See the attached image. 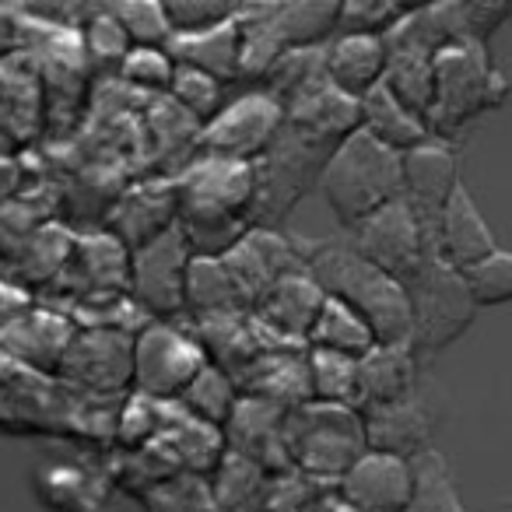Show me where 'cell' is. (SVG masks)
Listing matches in <instances>:
<instances>
[{"label":"cell","instance_id":"5bb4252c","mask_svg":"<svg viewBox=\"0 0 512 512\" xmlns=\"http://www.w3.org/2000/svg\"><path fill=\"white\" fill-rule=\"evenodd\" d=\"M225 267L235 274L249 302H260L281 278L295 271H306V253L299 239H288L278 228H249L239 239V246L228 256H221Z\"/></svg>","mask_w":512,"mask_h":512},{"label":"cell","instance_id":"b9f144b4","mask_svg":"<svg viewBox=\"0 0 512 512\" xmlns=\"http://www.w3.org/2000/svg\"><path fill=\"white\" fill-rule=\"evenodd\" d=\"M470 285V295L481 309L509 306L512 302V249H498L484 264L463 274Z\"/></svg>","mask_w":512,"mask_h":512},{"label":"cell","instance_id":"74e56055","mask_svg":"<svg viewBox=\"0 0 512 512\" xmlns=\"http://www.w3.org/2000/svg\"><path fill=\"white\" fill-rule=\"evenodd\" d=\"M116 22L123 25L130 46L134 50H169L172 43V25L165 15V4H151V0H130V4H109Z\"/></svg>","mask_w":512,"mask_h":512},{"label":"cell","instance_id":"7402d4cb","mask_svg":"<svg viewBox=\"0 0 512 512\" xmlns=\"http://www.w3.org/2000/svg\"><path fill=\"white\" fill-rule=\"evenodd\" d=\"M386 64L390 50L379 36H334L323 46V78L355 102L383 85Z\"/></svg>","mask_w":512,"mask_h":512},{"label":"cell","instance_id":"9c48e42d","mask_svg":"<svg viewBox=\"0 0 512 512\" xmlns=\"http://www.w3.org/2000/svg\"><path fill=\"white\" fill-rule=\"evenodd\" d=\"M57 379L88 400L127 397L134 383V337L113 330H78Z\"/></svg>","mask_w":512,"mask_h":512},{"label":"cell","instance_id":"1f68e13d","mask_svg":"<svg viewBox=\"0 0 512 512\" xmlns=\"http://www.w3.org/2000/svg\"><path fill=\"white\" fill-rule=\"evenodd\" d=\"M172 407L162 400L141 397V393H127L113 418V446L120 453H144L162 439V432L172 421Z\"/></svg>","mask_w":512,"mask_h":512},{"label":"cell","instance_id":"7a4b0ae2","mask_svg":"<svg viewBox=\"0 0 512 512\" xmlns=\"http://www.w3.org/2000/svg\"><path fill=\"white\" fill-rule=\"evenodd\" d=\"M320 193L341 228L355 232L365 218L404 197V155L355 130L323 165Z\"/></svg>","mask_w":512,"mask_h":512},{"label":"cell","instance_id":"9a60e30c","mask_svg":"<svg viewBox=\"0 0 512 512\" xmlns=\"http://www.w3.org/2000/svg\"><path fill=\"white\" fill-rule=\"evenodd\" d=\"M334 491L355 512H407L414 498V460L369 449Z\"/></svg>","mask_w":512,"mask_h":512},{"label":"cell","instance_id":"d590c367","mask_svg":"<svg viewBox=\"0 0 512 512\" xmlns=\"http://www.w3.org/2000/svg\"><path fill=\"white\" fill-rule=\"evenodd\" d=\"M144 512H221L211 477L176 474L141 498Z\"/></svg>","mask_w":512,"mask_h":512},{"label":"cell","instance_id":"277c9868","mask_svg":"<svg viewBox=\"0 0 512 512\" xmlns=\"http://www.w3.org/2000/svg\"><path fill=\"white\" fill-rule=\"evenodd\" d=\"M285 446L295 474L337 488V481L369 453L362 411L316 400L292 407L285 414Z\"/></svg>","mask_w":512,"mask_h":512},{"label":"cell","instance_id":"7c38bea8","mask_svg":"<svg viewBox=\"0 0 512 512\" xmlns=\"http://www.w3.org/2000/svg\"><path fill=\"white\" fill-rule=\"evenodd\" d=\"M179 221V190L176 179H148L134 190L120 193L106 214V232L116 235L130 253L151 246L169 235Z\"/></svg>","mask_w":512,"mask_h":512},{"label":"cell","instance_id":"8d00e7d4","mask_svg":"<svg viewBox=\"0 0 512 512\" xmlns=\"http://www.w3.org/2000/svg\"><path fill=\"white\" fill-rule=\"evenodd\" d=\"M225 81L211 78V74H200V71H190V67H179L176 71V81H172V92L169 99L190 116L197 127H207L221 109L228 106L225 102Z\"/></svg>","mask_w":512,"mask_h":512},{"label":"cell","instance_id":"d4e9b609","mask_svg":"<svg viewBox=\"0 0 512 512\" xmlns=\"http://www.w3.org/2000/svg\"><path fill=\"white\" fill-rule=\"evenodd\" d=\"M169 53L179 67H190V71L211 74V78L239 81L242 71V25L239 18L218 25L211 32H200V36H179L169 43Z\"/></svg>","mask_w":512,"mask_h":512},{"label":"cell","instance_id":"ee69618b","mask_svg":"<svg viewBox=\"0 0 512 512\" xmlns=\"http://www.w3.org/2000/svg\"><path fill=\"white\" fill-rule=\"evenodd\" d=\"M36 309V295L18 281H0V337Z\"/></svg>","mask_w":512,"mask_h":512},{"label":"cell","instance_id":"44dd1931","mask_svg":"<svg viewBox=\"0 0 512 512\" xmlns=\"http://www.w3.org/2000/svg\"><path fill=\"white\" fill-rule=\"evenodd\" d=\"M362 421H365V442H369V449H376V453L418 460L421 453L432 449L435 411L428 407V400L421 397V393L400 400V404L365 411Z\"/></svg>","mask_w":512,"mask_h":512},{"label":"cell","instance_id":"4dcf8cb0","mask_svg":"<svg viewBox=\"0 0 512 512\" xmlns=\"http://www.w3.org/2000/svg\"><path fill=\"white\" fill-rule=\"evenodd\" d=\"M239 400H242V393H239V386H235V379L228 376V372H221L218 365H207L190 383V390L179 397L176 407L183 414H190L193 421H200V425L225 432L235 407H239Z\"/></svg>","mask_w":512,"mask_h":512},{"label":"cell","instance_id":"8992f818","mask_svg":"<svg viewBox=\"0 0 512 512\" xmlns=\"http://www.w3.org/2000/svg\"><path fill=\"white\" fill-rule=\"evenodd\" d=\"M211 365L204 344L197 334L176 323L151 320L141 334L134 337V383L130 393L162 400V404H179L190 383Z\"/></svg>","mask_w":512,"mask_h":512},{"label":"cell","instance_id":"836d02e7","mask_svg":"<svg viewBox=\"0 0 512 512\" xmlns=\"http://www.w3.org/2000/svg\"><path fill=\"white\" fill-rule=\"evenodd\" d=\"M407 512H467L446 456L428 449L414 460V498Z\"/></svg>","mask_w":512,"mask_h":512},{"label":"cell","instance_id":"2e32d148","mask_svg":"<svg viewBox=\"0 0 512 512\" xmlns=\"http://www.w3.org/2000/svg\"><path fill=\"white\" fill-rule=\"evenodd\" d=\"M71 285V306L102 295H130V249L109 232L74 235L71 264L57 285Z\"/></svg>","mask_w":512,"mask_h":512},{"label":"cell","instance_id":"30bf717a","mask_svg":"<svg viewBox=\"0 0 512 512\" xmlns=\"http://www.w3.org/2000/svg\"><path fill=\"white\" fill-rule=\"evenodd\" d=\"M351 246L376 264L379 271H386L390 278H397L404 285L432 253V239L428 228L421 225V218L414 214V207L404 197L386 204L383 211H376L372 218H365L362 225L351 232Z\"/></svg>","mask_w":512,"mask_h":512},{"label":"cell","instance_id":"6da1fadb","mask_svg":"<svg viewBox=\"0 0 512 512\" xmlns=\"http://www.w3.org/2000/svg\"><path fill=\"white\" fill-rule=\"evenodd\" d=\"M302 253L323 295L362 316L379 344H411V302L397 278L369 264L351 242H302Z\"/></svg>","mask_w":512,"mask_h":512},{"label":"cell","instance_id":"ac0fdd59","mask_svg":"<svg viewBox=\"0 0 512 512\" xmlns=\"http://www.w3.org/2000/svg\"><path fill=\"white\" fill-rule=\"evenodd\" d=\"M74 337H78V323L60 309L36 306L22 323L0 337V358L22 365L39 376H60L67 351H71Z\"/></svg>","mask_w":512,"mask_h":512},{"label":"cell","instance_id":"4316f807","mask_svg":"<svg viewBox=\"0 0 512 512\" xmlns=\"http://www.w3.org/2000/svg\"><path fill=\"white\" fill-rule=\"evenodd\" d=\"M71 249H74V232L57 228L50 221V225L39 228L22 246V253L11 260V264H15V281L29 288L32 295L43 285H57L60 274L71 264Z\"/></svg>","mask_w":512,"mask_h":512},{"label":"cell","instance_id":"f1b7e54d","mask_svg":"<svg viewBox=\"0 0 512 512\" xmlns=\"http://www.w3.org/2000/svg\"><path fill=\"white\" fill-rule=\"evenodd\" d=\"M390 50V64H386V81L383 85L404 102L407 109H414L418 116L428 120V109L435 99V57L414 46L386 43Z\"/></svg>","mask_w":512,"mask_h":512},{"label":"cell","instance_id":"e575fe53","mask_svg":"<svg viewBox=\"0 0 512 512\" xmlns=\"http://www.w3.org/2000/svg\"><path fill=\"white\" fill-rule=\"evenodd\" d=\"M309 390H313L316 404H337L358 411V358L309 348Z\"/></svg>","mask_w":512,"mask_h":512},{"label":"cell","instance_id":"e0dca14e","mask_svg":"<svg viewBox=\"0 0 512 512\" xmlns=\"http://www.w3.org/2000/svg\"><path fill=\"white\" fill-rule=\"evenodd\" d=\"M323 306H327L323 288L309 278V271H295L256 302L253 320L285 348H309V334H313Z\"/></svg>","mask_w":512,"mask_h":512},{"label":"cell","instance_id":"f35d334b","mask_svg":"<svg viewBox=\"0 0 512 512\" xmlns=\"http://www.w3.org/2000/svg\"><path fill=\"white\" fill-rule=\"evenodd\" d=\"M81 46H85V57L95 64H109L113 71H120V64L130 57V39L123 32V25L116 22L113 8H95L88 11V18L81 22Z\"/></svg>","mask_w":512,"mask_h":512},{"label":"cell","instance_id":"ab89813d","mask_svg":"<svg viewBox=\"0 0 512 512\" xmlns=\"http://www.w3.org/2000/svg\"><path fill=\"white\" fill-rule=\"evenodd\" d=\"M407 11H411L407 4H390V0H351V4L341 8V29H337V36L386 39Z\"/></svg>","mask_w":512,"mask_h":512},{"label":"cell","instance_id":"3957f363","mask_svg":"<svg viewBox=\"0 0 512 512\" xmlns=\"http://www.w3.org/2000/svg\"><path fill=\"white\" fill-rule=\"evenodd\" d=\"M512 95L502 67L488 46L460 43L435 57V99L428 109V130L442 141H456L484 113H495Z\"/></svg>","mask_w":512,"mask_h":512},{"label":"cell","instance_id":"603a6c76","mask_svg":"<svg viewBox=\"0 0 512 512\" xmlns=\"http://www.w3.org/2000/svg\"><path fill=\"white\" fill-rule=\"evenodd\" d=\"M418 351L411 344H376L358 358V411L390 407L418 393Z\"/></svg>","mask_w":512,"mask_h":512},{"label":"cell","instance_id":"ffe728a7","mask_svg":"<svg viewBox=\"0 0 512 512\" xmlns=\"http://www.w3.org/2000/svg\"><path fill=\"white\" fill-rule=\"evenodd\" d=\"M242 397L267 400L285 411L313 400L309 390V348H271L256 355L246 369L235 376Z\"/></svg>","mask_w":512,"mask_h":512},{"label":"cell","instance_id":"7bdbcfd3","mask_svg":"<svg viewBox=\"0 0 512 512\" xmlns=\"http://www.w3.org/2000/svg\"><path fill=\"white\" fill-rule=\"evenodd\" d=\"M179 64L172 60L169 50H130V57L120 64V78L127 85L141 88V92H155V95H169L172 81H176Z\"/></svg>","mask_w":512,"mask_h":512},{"label":"cell","instance_id":"f546056e","mask_svg":"<svg viewBox=\"0 0 512 512\" xmlns=\"http://www.w3.org/2000/svg\"><path fill=\"white\" fill-rule=\"evenodd\" d=\"M344 4H278L274 29L285 50H323L341 29Z\"/></svg>","mask_w":512,"mask_h":512},{"label":"cell","instance_id":"83f0119b","mask_svg":"<svg viewBox=\"0 0 512 512\" xmlns=\"http://www.w3.org/2000/svg\"><path fill=\"white\" fill-rule=\"evenodd\" d=\"M211 484L221 512H267L274 477L264 467H256L253 460H246V456L225 453Z\"/></svg>","mask_w":512,"mask_h":512},{"label":"cell","instance_id":"d6a6232c","mask_svg":"<svg viewBox=\"0 0 512 512\" xmlns=\"http://www.w3.org/2000/svg\"><path fill=\"white\" fill-rule=\"evenodd\" d=\"M376 344L379 341L369 323L358 313H351V309L337 299H327L313 334H309V348L334 351V355H344V358H365Z\"/></svg>","mask_w":512,"mask_h":512},{"label":"cell","instance_id":"52a82bcc","mask_svg":"<svg viewBox=\"0 0 512 512\" xmlns=\"http://www.w3.org/2000/svg\"><path fill=\"white\" fill-rule=\"evenodd\" d=\"M285 130V106L267 88L232 99L207 127H200V151L232 162H260Z\"/></svg>","mask_w":512,"mask_h":512},{"label":"cell","instance_id":"8fae6325","mask_svg":"<svg viewBox=\"0 0 512 512\" xmlns=\"http://www.w3.org/2000/svg\"><path fill=\"white\" fill-rule=\"evenodd\" d=\"M460 183V151L453 141L428 137L425 144L404 155V200L428 228V239H435L439 214L446 211L449 197L460 190Z\"/></svg>","mask_w":512,"mask_h":512},{"label":"cell","instance_id":"d6986e66","mask_svg":"<svg viewBox=\"0 0 512 512\" xmlns=\"http://www.w3.org/2000/svg\"><path fill=\"white\" fill-rule=\"evenodd\" d=\"M498 239L491 232L488 218L477 207L474 193L467 190V183H460V190L449 197L446 211L439 214V225H435L432 253L439 260H446L449 267H456L460 274L474 271L477 264H484L488 256L498 253Z\"/></svg>","mask_w":512,"mask_h":512},{"label":"cell","instance_id":"484cf974","mask_svg":"<svg viewBox=\"0 0 512 512\" xmlns=\"http://www.w3.org/2000/svg\"><path fill=\"white\" fill-rule=\"evenodd\" d=\"M358 116H362L358 130L376 137L379 144L393 148L397 155H407L411 148H418V144H425L428 137H432L425 116L407 109L386 85H379L376 92H369L362 102H358Z\"/></svg>","mask_w":512,"mask_h":512},{"label":"cell","instance_id":"ba28073f","mask_svg":"<svg viewBox=\"0 0 512 512\" xmlns=\"http://www.w3.org/2000/svg\"><path fill=\"white\" fill-rule=\"evenodd\" d=\"M193 253L183 242L179 228L162 235L151 246L130 253V299L137 302L148 320L176 323L186 313V274H190Z\"/></svg>","mask_w":512,"mask_h":512},{"label":"cell","instance_id":"4fadbf2b","mask_svg":"<svg viewBox=\"0 0 512 512\" xmlns=\"http://www.w3.org/2000/svg\"><path fill=\"white\" fill-rule=\"evenodd\" d=\"M113 467H95L88 456H46L32 470L36 498L50 512H106Z\"/></svg>","mask_w":512,"mask_h":512},{"label":"cell","instance_id":"cb8c5ba5","mask_svg":"<svg viewBox=\"0 0 512 512\" xmlns=\"http://www.w3.org/2000/svg\"><path fill=\"white\" fill-rule=\"evenodd\" d=\"M186 313L193 316V323L225 320V316L253 313V302L242 292L235 274L225 267V260L193 256L190 274H186Z\"/></svg>","mask_w":512,"mask_h":512},{"label":"cell","instance_id":"60d3db41","mask_svg":"<svg viewBox=\"0 0 512 512\" xmlns=\"http://www.w3.org/2000/svg\"><path fill=\"white\" fill-rule=\"evenodd\" d=\"M165 15L172 25V39L179 36H200L218 25L239 18V4H214V0H162Z\"/></svg>","mask_w":512,"mask_h":512},{"label":"cell","instance_id":"5b68a950","mask_svg":"<svg viewBox=\"0 0 512 512\" xmlns=\"http://www.w3.org/2000/svg\"><path fill=\"white\" fill-rule=\"evenodd\" d=\"M404 292L411 302V348L418 358L439 355L456 344L481 313L467 278L439 256H428L404 281Z\"/></svg>","mask_w":512,"mask_h":512}]
</instances>
